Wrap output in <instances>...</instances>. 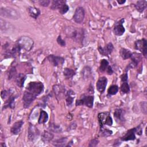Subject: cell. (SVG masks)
Masks as SVG:
<instances>
[{"label":"cell","instance_id":"38","mask_svg":"<svg viewBox=\"0 0 147 147\" xmlns=\"http://www.w3.org/2000/svg\"><path fill=\"white\" fill-rule=\"evenodd\" d=\"M59 10V12H60V14H64L66 13L68 11L69 6L65 3V4L63 5Z\"/></svg>","mask_w":147,"mask_h":147},{"label":"cell","instance_id":"21","mask_svg":"<svg viewBox=\"0 0 147 147\" xmlns=\"http://www.w3.org/2000/svg\"><path fill=\"white\" fill-rule=\"evenodd\" d=\"M16 96H13V95H10L8 99L6 101V102L4 103L3 108L6 109L7 107H10L11 109H13L14 107V100H15Z\"/></svg>","mask_w":147,"mask_h":147},{"label":"cell","instance_id":"19","mask_svg":"<svg viewBox=\"0 0 147 147\" xmlns=\"http://www.w3.org/2000/svg\"><path fill=\"white\" fill-rule=\"evenodd\" d=\"M147 6V1L144 0H141L137 2L135 5V7L136 10L140 13H142L146 9Z\"/></svg>","mask_w":147,"mask_h":147},{"label":"cell","instance_id":"18","mask_svg":"<svg viewBox=\"0 0 147 147\" xmlns=\"http://www.w3.org/2000/svg\"><path fill=\"white\" fill-rule=\"evenodd\" d=\"M28 11L30 16L34 19H36L41 13V11L38 8L33 6L29 7L28 8Z\"/></svg>","mask_w":147,"mask_h":147},{"label":"cell","instance_id":"30","mask_svg":"<svg viewBox=\"0 0 147 147\" xmlns=\"http://www.w3.org/2000/svg\"><path fill=\"white\" fill-rule=\"evenodd\" d=\"M67 138L62 137L61 138L55 140L53 142V145L56 146H63L65 145V144L67 143Z\"/></svg>","mask_w":147,"mask_h":147},{"label":"cell","instance_id":"17","mask_svg":"<svg viewBox=\"0 0 147 147\" xmlns=\"http://www.w3.org/2000/svg\"><path fill=\"white\" fill-rule=\"evenodd\" d=\"M23 123H24V122L22 121H19L15 122L11 127V129H10L11 133L14 135L18 134L21 130V129L23 125Z\"/></svg>","mask_w":147,"mask_h":147},{"label":"cell","instance_id":"24","mask_svg":"<svg viewBox=\"0 0 147 147\" xmlns=\"http://www.w3.org/2000/svg\"><path fill=\"white\" fill-rule=\"evenodd\" d=\"M66 1L63 0H54L52 2L51 8L52 10L59 9L63 5L65 4Z\"/></svg>","mask_w":147,"mask_h":147},{"label":"cell","instance_id":"3","mask_svg":"<svg viewBox=\"0 0 147 147\" xmlns=\"http://www.w3.org/2000/svg\"><path fill=\"white\" fill-rule=\"evenodd\" d=\"M26 90L36 96L40 95L44 90V85L40 82H31L26 86Z\"/></svg>","mask_w":147,"mask_h":147},{"label":"cell","instance_id":"13","mask_svg":"<svg viewBox=\"0 0 147 147\" xmlns=\"http://www.w3.org/2000/svg\"><path fill=\"white\" fill-rule=\"evenodd\" d=\"M107 83V79L106 77L103 76L99 78L98 80L96 82V86L98 91L100 93H103L105 91Z\"/></svg>","mask_w":147,"mask_h":147},{"label":"cell","instance_id":"31","mask_svg":"<svg viewBox=\"0 0 147 147\" xmlns=\"http://www.w3.org/2000/svg\"><path fill=\"white\" fill-rule=\"evenodd\" d=\"M113 131L107 128H105L103 126L100 127V134L102 137H108L111 135Z\"/></svg>","mask_w":147,"mask_h":147},{"label":"cell","instance_id":"28","mask_svg":"<svg viewBox=\"0 0 147 147\" xmlns=\"http://www.w3.org/2000/svg\"><path fill=\"white\" fill-rule=\"evenodd\" d=\"M63 74H64V76L66 78L69 79V78H72L75 75V72L74 69H72L71 68H64V69L63 71Z\"/></svg>","mask_w":147,"mask_h":147},{"label":"cell","instance_id":"14","mask_svg":"<svg viewBox=\"0 0 147 147\" xmlns=\"http://www.w3.org/2000/svg\"><path fill=\"white\" fill-rule=\"evenodd\" d=\"M136 127L131 129L126 133V134L121 137V140L122 141H127L130 140H134L136 139Z\"/></svg>","mask_w":147,"mask_h":147},{"label":"cell","instance_id":"1","mask_svg":"<svg viewBox=\"0 0 147 147\" xmlns=\"http://www.w3.org/2000/svg\"><path fill=\"white\" fill-rule=\"evenodd\" d=\"M0 14L2 17L12 20H17L20 17L18 11L10 7H1L0 9Z\"/></svg>","mask_w":147,"mask_h":147},{"label":"cell","instance_id":"42","mask_svg":"<svg viewBox=\"0 0 147 147\" xmlns=\"http://www.w3.org/2000/svg\"><path fill=\"white\" fill-rule=\"evenodd\" d=\"M98 142H99V141H98V139H96V138L93 139L90 141V142L88 145V146H92H92H96L98 145Z\"/></svg>","mask_w":147,"mask_h":147},{"label":"cell","instance_id":"22","mask_svg":"<svg viewBox=\"0 0 147 147\" xmlns=\"http://www.w3.org/2000/svg\"><path fill=\"white\" fill-rule=\"evenodd\" d=\"M74 95H75V92L71 90H69L67 92L65 95V100H66V103L67 106H69L72 103L75 98Z\"/></svg>","mask_w":147,"mask_h":147},{"label":"cell","instance_id":"10","mask_svg":"<svg viewBox=\"0 0 147 147\" xmlns=\"http://www.w3.org/2000/svg\"><path fill=\"white\" fill-rule=\"evenodd\" d=\"M39 130L38 129L33 125L30 123L29 126V129H28V138L30 141H33L35 140L36 138L39 136Z\"/></svg>","mask_w":147,"mask_h":147},{"label":"cell","instance_id":"23","mask_svg":"<svg viewBox=\"0 0 147 147\" xmlns=\"http://www.w3.org/2000/svg\"><path fill=\"white\" fill-rule=\"evenodd\" d=\"M53 138V134L51 132L44 131L41 136L42 141L45 143L49 142Z\"/></svg>","mask_w":147,"mask_h":147},{"label":"cell","instance_id":"26","mask_svg":"<svg viewBox=\"0 0 147 147\" xmlns=\"http://www.w3.org/2000/svg\"><path fill=\"white\" fill-rule=\"evenodd\" d=\"M119 53L122 58L123 60H126L127 59L131 58L132 56V53L130 51V50L125 48H121L119 51Z\"/></svg>","mask_w":147,"mask_h":147},{"label":"cell","instance_id":"43","mask_svg":"<svg viewBox=\"0 0 147 147\" xmlns=\"http://www.w3.org/2000/svg\"><path fill=\"white\" fill-rule=\"evenodd\" d=\"M9 92H8L6 90H3L1 92V97L3 99H4L9 95Z\"/></svg>","mask_w":147,"mask_h":147},{"label":"cell","instance_id":"33","mask_svg":"<svg viewBox=\"0 0 147 147\" xmlns=\"http://www.w3.org/2000/svg\"><path fill=\"white\" fill-rule=\"evenodd\" d=\"M91 74V71L90 68L88 67H85L82 71V75L85 79L88 78L90 76Z\"/></svg>","mask_w":147,"mask_h":147},{"label":"cell","instance_id":"37","mask_svg":"<svg viewBox=\"0 0 147 147\" xmlns=\"http://www.w3.org/2000/svg\"><path fill=\"white\" fill-rule=\"evenodd\" d=\"M17 74V71L15 67H11L9 71V74H8V78L9 79H12L13 77H15Z\"/></svg>","mask_w":147,"mask_h":147},{"label":"cell","instance_id":"4","mask_svg":"<svg viewBox=\"0 0 147 147\" xmlns=\"http://www.w3.org/2000/svg\"><path fill=\"white\" fill-rule=\"evenodd\" d=\"M98 118L100 127H102L105 125L111 126L113 124V119L109 112H102L99 113Z\"/></svg>","mask_w":147,"mask_h":147},{"label":"cell","instance_id":"34","mask_svg":"<svg viewBox=\"0 0 147 147\" xmlns=\"http://www.w3.org/2000/svg\"><path fill=\"white\" fill-rule=\"evenodd\" d=\"M121 90L123 94H127L130 91V87L127 82H122L121 86Z\"/></svg>","mask_w":147,"mask_h":147},{"label":"cell","instance_id":"5","mask_svg":"<svg viewBox=\"0 0 147 147\" xmlns=\"http://www.w3.org/2000/svg\"><path fill=\"white\" fill-rule=\"evenodd\" d=\"M94 98L92 95H83L80 99H77L75 103L76 106L86 105V106L92 108L93 107Z\"/></svg>","mask_w":147,"mask_h":147},{"label":"cell","instance_id":"7","mask_svg":"<svg viewBox=\"0 0 147 147\" xmlns=\"http://www.w3.org/2000/svg\"><path fill=\"white\" fill-rule=\"evenodd\" d=\"M85 16L84 9L82 7H78L76 8L74 15L73 16L74 20L78 24H81L84 20Z\"/></svg>","mask_w":147,"mask_h":147},{"label":"cell","instance_id":"9","mask_svg":"<svg viewBox=\"0 0 147 147\" xmlns=\"http://www.w3.org/2000/svg\"><path fill=\"white\" fill-rule=\"evenodd\" d=\"M48 59L49 61V62L55 67H59V66H62L63 64L64 63V59L55 56L53 55H50L48 56Z\"/></svg>","mask_w":147,"mask_h":147},{"label":"cell","instance_id":"45","mask_svg":"<svg viewBox=\"0 0 147 147\" xmlns=\"http://www.w3.org/2000/svg\"><path fill=\"white\" fill-rule=\"evenodd\" d=\"M142 130L140 126H138L137 127H136V133H137L138 135L140 136L142 134Z\"/></svg>","mask_w":147,"mask_h":147},{"label":"cell","instance_id":"46","mask_svg":"<svg viewBox=\"0 0 147 147\" xmlns=\"http://www.w3.org/2000/svg\"><path fill=\"white\" fill-rule=\"evenodd\" d=\"M106 72H107V74H109V75H111V74L113 73V70L111 67L110 66V65H109L108 67H107V68L106 70Z\"/></svg>","mask_w":147,"mask_h":147},{"label":"cell","instance_id":"8","mask_svg":"<svg viewBox=\"0 0 147 147\" xmlns=\"http://www.w3.org/2000/svg\"><path fill=\"white\" fill-rule=\"evenodd\" d=\"M36 96H36L35 95H34L33 94L28 91H25L22 98L24 107H28L29 105L32 103V102L36 98Z\"/></svg>","mask_w":147,"mask_h":147},{"label":"cell","instance_id":"32","mask_svg":"<svg viewBox=\"0 0 147 147\" xmlns=\"http://www.w3.org/2000/svg\"><path fill=\"white\" fill-rule=\"evenodd\" d=\"M109 65L108 61L106 59H102L100 61V67H99L100 71L102 72L106 71V70L107 68Z\"/></svg>","mask_w":147,"mask_h":147},{"label":"cell","instance_id":"41","mask_svg":"<svg viewBox=\"0 0 147 147\" xmlns=\"http://www.w3.org/2000/svg\"><path fill=\"white\" fill-rule=\"evenodd\" d=\"M50 1L49 0H41V1H38V3L39 4L42 6H44V7H47L48 6L49 3H50Z\"/></svg>","mask_w":147,"mask_h":147},{"label":"cell","instance_id":"25","mask_svg":"<svg viewBox=\"0 0 147 147\" xmlns=\"http://www.w3.org/2000/svg\"><path fill=\"white\" fill-rule=\"evenodd\" d=\"M48 119V113L46 111L41 110L40 111V114L38 123L39 124L45 123H46L47 122Z\"/></svg>","mask_w":147,"mask_h":147},{"label":"cell","instance_id":"29","mask_svg":"<svg viewBox=\"0 0 147 147\" xmlns=\"http://www.w3.org/2000/svg\"><path fill=\"white\" fill-rule=\"evenodd\" d=\"M1 31L4 30L5 32H6L7 30H9L10 28H11V25L9 24V22H6V21L3 20L2 18H1Z\"/></svg>","mask_w":147,"mask_h":147},{"label":"cell","instance_id":"35","mask_svg":"<svg viewBox=\"0 0 147 147\" xmlns=\"http://www.w3.org/2000/svg\"><path fill=\"white\" fill-rule=\"evenodd\" d=\"M118 91V87L117 85H112L108 88L107 92L110 95H115Z\"/></svg>","mask_w":147,"mask_h":147},{"label":"cell","instance_id":"6","mask_svg":"<svg viewBox=\"0 0 147 147\" xmlns=\"http://www.w3.org/2000/svg\"><path fill=\"white\" fill-rule=\"evenodd\" d=\"M146 46H147L146 40L145 38L138 40L134 42L135 48L137 50H138L141 52H142L145 57H146V53H147Z\"/></svg>","mask_w":147,"mask_h":147},{"label":"cell","instance_id":"40","mask_svg":"<svg viewBox=\"0 0 147 147\" xmlns=\"http://www.w3.org/2000/svg\"><path fill=\"white\" fill-rule=\"evenodd\" d=\"M57 42L61 47H65V42L64 40H63L61 37V36H59L57 38Z\"/></svg>","mask_w":147,"mask_h":147},{"label":"cell","instance_id":"44","mask_svg":"<svg viewBox=\"0 0 147 147\" xmlns=\"http://www.w3.org/2000/svg\"><path fill=\"white\" fill-rule=\"evenodd\" d=\"M121 80H122V82H127V78H128L127 74V73L123 74V75H121Z\"/></svg>","mask_w":147,"mask_h":147},{"label":"cell","instance_id":"36","mask_svg":"<svg viewBox=\"0 0 147 147\" xmlns=\"http://www.w3.org/2000/svg\"><path fill=\"white\" fill-rule=\"evenodd\" d=\"M49 129L55 133H60L61 131V127L55 123H50L49 126Z\"/></svg>","mask_w":147,"mask_h":147},{"label":"cell","instance_id":"16","mask_svg":"<svg viewBox=\"0 0 147 147\" xmlns=\"http://www.w3.org/2000/svg\"><path fill=\"white\" fill-rule=\"evenodd\" d=\"M114 117L115 119V121L118 123H122L125 121V118H124V116H123V110L121 109H115V110L114 113Z\"/></svg>","mask_w":147,"mask_h":147},{"label":"cell","instance_id":"47","mask_svg":"<svg viewBox=\"0 0 147 147\" xmlns=\"http://www.w3.org/2000/svg\"><path fill=\"white\" fill-rule=\"evenodd\" d=\"M125 2H126L125 0H118V1H117V2H118L119 4H120V5L123 4Z\"/></svg>","mask_w":147,"mask_h":147},{"label":"cell","instance_id":"15","mask_svg":"<svg viewBox=\"0 0 147 147\" xmlns=\"http://www.w3.org/2000/svg\"><path fill=\"white\" fill-rule=\"evenodd\" d=\"M53 90L56 96L57 97L60 98V99H61V98H62L64 96V95H65V88H64L63 86L61 85H58V84L54 85L53 86Z\"/></svg>","mask_w":147,"mask_h":147},{"label":"cell","instance_id":"12","mask_svg":"<svg viewBox=\"0 0 147 147\" xmlns=\"http://www.w3.org/2000/svg\"><path fill=\"white\" fill-rule=\"evenodd\" d=\"M114 49L113 45L111 42L108 43L105 47H102L101 46H99L98 47V51L100 54H101L103 56H109L112 52Z\"/></svg>","mask_w":147,"mask_h":147},{"label":"cell","instance_id":"2","mask_svg":"<svg viewBox=\"0 0 147 147\" xmlns=\"http://www.w3.org/2000/svg\"><path fill=\"white\" fill-rule=\"evenodd\" d=\"M33 44V40L31 38L26 36L20 37L16 42V44L21 49H24L26 51H29L32 48Z\"/></svg>","mask_w":147,"mask_h":147},{"label":"cell","instance_id":"39","mask_svg":"<svg viewBox=\"0 0 147 147\" xmlns=\"http://www.w3.org/2000/svg\"><path fill=\"white\" fill-rule=\"evenodd\" d=\"M146 106H147V103L146 102H142L141 103V109L142 110V113L144 114H146Z\"/></svg>","mask_w":147,"mask_h":147},{"label":"cell","instance_id":"27","mask_svg":"<svg viewBox=\"0 0 147 147\" xmlns=\"http://www.w3.org/2000/svg\"><path fill=\"white\" fill-rule=\"evenodd\" d=\"M65 33L67 35L71 38H75L77 34L76 30L73 27H68L65 29Z\"/></svg>","mask_w":147,"mask_h":147},{"label":"cell","instance_id":"20","mask_svg":"<svg viewBox=\"0 0 147 147\" xmlns=\"http://www.w3.org/2000/svg\"><path fill=\"white\" fill-rule=\"evenodd\" d=\"M26 76L24 74L20 73L16 77V82L18 86L20 87H22L24 86V82L26 80Z\"/></svg>","mask_w":147,"mask_h":147},{"label":"cell","instance_id":"11","mask_svg":"<svg viewBox=\"0 0 147 147\" xmlns=\"http://www.w3.org/2000/svg\"><path fill=\"white\" fill-rule=\"evenodd\" d=\"M124 21H125L124 18H122L120 21L115 23L114 29H113L114 33L115 35L119 36L122 35L124 33L125 31V29L123 26V23L124 22Z\"/></svg>","mask_w":147,"mask_h":147}]
</instances>
